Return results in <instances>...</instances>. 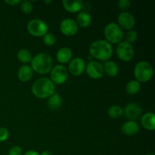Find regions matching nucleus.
Here are the masks:
<instances>
[{
    "label": "nucleus",
    "mask_w": 155,
    "mask_h": 155,
    "mask_svg": "<svg viewBox=\"0 0 155 155\" xmlns=\"http://www.w3.org/2000/svg\"><path fill=\"white\" fill-rule=\"evenodd\" d=\"M89 53L94 58L103 61H107L113 54L111 44L104 39H98L92 42L89 47Z\"/></svg>",
    "instance_id": "f257e3e1"
},
{
    "label": "nucleus",
    "mask_w": 155,
    "mask_h": 155,
    "mask_svg": "<svg viewBox=\"0 0 155 155\" xmlns=\"http://www.w3.org/2000/svg\"><path fill=\"white\" fill-rule=\"evenodd\" d=\"M31 91L35 97L44 99L49 98L54 93L55 86L50 79L41 77L33 83L31 87Z\"/></svg>",
    "instance_id": "f03ea898"
},
{
    "label": "nucleus",
    "mask_w": 155,
    "mask_h": 155,
    "mask_svg": "<svg viewBox=\"0 0 155 155\" xmlns=\"http://www.w3.org/2000/svg\"><path fill=\"white\" fill-rule=\"evenodd\" d=\"M31 68L39 74H47L53 68L52 58L47 53H39L32 58Z\"/></svg>",
    "instance_id": "7ed1b4c3"
},
{
    "label": "nucleus",
    "mask_w": 155,
    "mask_h": 155,
    "mask_svg": "<svg viewBox=\"0 0 155 155\" xmlns=\"http://www.w3.org/2000/svg\"><path fill=\"white\" fill-rule=\"evenodd\" d=\"M154 70L151 64L147 61H139L135 66L134 76L139 83H147L151 80Z\"/></svg>",
    "instance_id": "20e7f679"
},
{
    "label": "nucleus",
    "mask_w": 155,
    "mask_h": 155,
    "mask_svg": "<svg viewBox=\"0 0 155 155\" xmlns=\"http://www.w3.org/2000/svg\"><path fill=\"white\" fill-rule=\"evenodd\" d=\"M106 41L110 44H119L124 39V31L116 23H109L104 29Z\"/></svg>",
    "instance_id": "39448f33"
},
{
    "label": "nucleus",
    "mask_w": 155,
    "mask_h": 155,
    "mask_svg": "<svg viewBox=\"0 0 155 155\" xmlns=\"http://www.w3.org/2000/svg\"><path fill=\"white\" fill-rule=\"evenodd\" d=\"M27 31L30 35L36 37L44 36L48 33V27L46 23L39 19L31 20L27 26Z\"/></svg>",
    "instance_id": "423d86ee"
},
{
    "label": "nucleus",
    "mask_w": 155,
    "mask_h": 155,
    "mask_svg": "<svg viewBox=\"0 0 155 155\" xmlns=\"http://www.w3.org/2000/svg\"><path fill=\"white\" fill-rule=\"evenodd\" d=\"M116 54L120 61L124 62H129L134 57V48L131 44L128 43L126 41H122L117 44Z\"/></svg>",
    "instance_id": "0eeeda50"
},
{
    "label": "nucleus",
    "mask_w": 155,
    "mask_h": 155,
    "mask_svg": "<svg viewBox=\"0 0 155 155\" xmlns=\"http://www.w3.org/2000/svg\"><path fill=\"white\" fill-rule=\"evenodd\" d=\"M68 77H69V72L68 68L62 64L53 67L51 71H50V77H51L50 80L54 84H63L68 80Z\"/></svg>",
    "instance_id": "6e6552de"
},
{
    "label": "nucleus",
    "mask_w": 155,
    "mask_h": 155,
    "mask_svg": "<svg viewBox=\"0 0 155 155\" xmlns=\"http://www.w3.org/2000/svg\"><path fill=\"white\" fill-rule=\"evenodd\" d=\"M86 74L93 80H98L104 76V68L100 62L96 61H91L86 65Z\"/></svg>",
    "instance_id": "1a4fd4ad"
},
{
    "label": "nucleus",
    "mask_w": 155,
    "mask_h": 155,
    "mask_svg": "<svg viewBox=\"0 0 155 155\" xmlns=\"http://www.w3.org/2000/svg\"><path fill=\"white\" fill-rule=\"evenodd\" d=\"M118 26L121 29L126 30H133L136 25V19L131 13L127 12H123L119 15L117 18Z\"/></svg>",
    "instance_id": "9d476101"
},
{
    "label": "nucleus",
    "mask_w": 155,
    "mask_h": 155,
    "mask_svg": "<svg viewBox=\"0 0 155 155\" xmlns=\"http://www.w3.org/2000/svg\"><path fill=\"white\" fill-rule=\"evenodd\" d=\"M124 114L127 119L131 121H136L142 117V108L137 103H130L124 109Z\"/></svg>",
    "instance_id": "9b49d317"
},
{
    "label": "nucleus",
    "mask_w": 155,
    "mask_h": 155,
    "mask_svg": "<svg viewBox=\"0 0 155 155\" xmlns=\"http://www.w3.org/2000/svg\"><path fill=\"white\" fill-rule=\"evenodd\" d=\"M78 27L76 21L71 18H65L60 24L61 32L67 36H73L77 34Z\"/></svg>",
    "instance_id": "f8f14e48"
},
{
    "label": "nucleus",
    "mask_w": 155,
    "mask_h": 155,
    "mask_svg": "<svg viewBox=\"0 0 155 155\" xmlns=\"http://www.w3.org/2000/svg\"><path fill=\"white\" fill-rule=\"evenodd\" d=\"M86 70V63L81 58H76L71 61L68 71L69 74L74 77H79L82 75Z\"/></svg>",
    "instance_id": "ddd939ff"
},
{
    "label": "nucleus",
    "mask_w": 155,
    "mask_h": 155,
    "mask_svg": "<svg viewBox=\"0 0 155 155\" xmlns=\"http://www.w3.org/2000/svg\"><path fill=\"white\" fill-rule=\"evenodd\" d=\"M139 130L140 127L136 121H127L121 126V131L127 136H135L139 133Z\"/></svg>",
    "instance_id": "4468645a"
},
{
    "label": "nucleus",
    "mask_w": 155,
    "mask_h": 155,
    "mask_svg": "<svg viewBox=\"0 0 155 155\" xmlns=\"http://www.w3.org/2000/svg\"><path fill=\"white\" fill-rule=\"evenodd\" d=\"M62 5H63L64 8L70 13L80 12L83 7V2L81 0H75V1L63 0Z\"/></svg>",
    "instance_id": "2eb2a0df"
},
{
    "label": "nucleus",
    "mask_w": 155,
    "mask_h": 155,
    "mask_svg": "<svg viewBox=\"0 0 155 155\" xmlns=\"http://www.w3.org/2000/svg\"><path fill=\"white\" fill-rule=\"evenodd\" d=\"M141 124L147 130H155V115L153 112H148L141 117Z\"/></svg>",
    "instance_id": "dca6fc26"
},
{
    "label": "nucleus",
    "mask_w": 155,
    "mask_h": 155,
    "mask_svg": "<svg viewBox=\"0 0 155 155\" xmlns=\"http://www.w3.org/2000/svg\"><path fill=\"white\" fill-rule=\"evenodd\" d=\"M72 50L69 47H62L56 54V58L58 61L61 64H67L71 61L72 59Z\"/></svg>",
    "instance_id": "f3484780"
},
{
    "label": "nucleus",
    "mask_w": 155,
    "mask_h": 155,
    "mask_svg": "<svg viewBox=\"0 0 155 155\" xmlns=\"http://www.w3.org/2000/svg\"><path fill=\"white\" fill-rule=\"evenodd\" d=\"M18 79L22 82H28L33 76V71L29 65H24L21 67L18 72Z\"/></svg>",
    "instance_id": "a211bd4d"
},
{
    "label": "nucleus",
    "mask_w": 155,
    "mask_h": 155,
    "mask_svg": "<svg viewBox=\"0 0 155 155\" xmlns=\"http://www.w3.org/2000/svg\"><path fill=\"white\" fill-rule=\"evenodd\" d=\"M103 68H104V74L110 77H115L119 73V67L114 61H107L104 62Z\"/></svg>",
    "instance_id": "6ab92c4d"
},
{
    "label": "nucleus",
    "mask_w": 155,
    "mask_h": 155,
    "mask_svg": "<svg viewBox=\"0 0 155 155\" xmlns=\"http://www.w3.org/2000/svg\"><path fill=\"white\" fill-rule=\"evenodd\" d=\"M76 22L78 27L86 28L89 27L92 23V18L91 15L86 12H80L77 15Z\"/></svg>",
    "instance_id": "aec40b11"
},
{
    "label": "nucleus",
    "mask_w": 155,
    "mask_h": 155,
    "mask_svg": "<svg viewBox=\"0 0 155 155\" xmlns=\"http://www.w3.org/2000/svg\"><path fill=\"white\" fill-rule=\"evenodd\" d=\"M62 104V98L59 94L54 93L48 99V107L51 110H57Z\"/></svg>",
    "instance_id": "412c9836"
},
{
    "label": "nucleus",
    "mask_w": 155,
    "mask_h": 155,
    "mask_svg": "<svg viewBox=\"0 0 155 155\" xmlns=\"http://www.w3.org/2000/svg\"><path fill=\"white\" fill-rule=\"evenodd\" d=\"M141 85L136 80L129 81L126 85V92L129 95H136L140 91Z\"/></svg>",
    "instance_id": "4be33fe9"
},
{
    "label": "nucleus",
    "mask_w": 155,
    "mask_h": 155,
    "mask_svg": "<svg viewBox=\"0 0 155 155\" xmlns=\"http://www.w3.org/2000/svg\"><path fill=\"white\" fill-rule=\"evenodd\" d=\"M107 114L112 119H118L124 115V108L119 105H112L109 107Z\"/></svg>",
    "instance_id": "5701e85b"
},
{
    "label": "nucleus",
    "mask_w": 155,
    "mask_h": 155,
    "mask_svg": "<svg viewBox=\"0 0 155 155\" xmlns=\"http://www.w3.org/2000/svg\"><path fill=\"white\" fill-rule=\"evenodd\" d=\"M17 58L18 60L20 62L24 64H28L31 61L32 58V54L30 53V51L27 49H21L17 54Z\"/></svg>",
    "instance_id": "b1692460"
},
{
    "label": "nucleus",
    "mask_w": 155,
    "mask_h": 155,
    "mask_svg": "<svg viewBox=\"0 0 155 155\" xmlns=\"http://www.w3.org/2000/svg\"><path fill=\"white\" fill-rule=\"evenodd\" d=\"M20 4H21L20 8H21V10L22 11L23 13L29 15L33 12V6L31 2L28 1V0H24V1L21 2Z\"/></svg>",
    "instance_id": "393cba45"
},
{
    "label": "nucleus",
    "mask_w": 155,
    "mask_h": 155,
    "mask_svg": "<svg viewBox=\"0 0 155 155\" xmlns=\"http://www.w3.org/2000/svg\"><path fill=\"white\" fill-rule=\"evenodd\" d=\"M56 38L52 33H46L43 36V43L47 46H52L55 44Z\"/></svg>",
    "instance_id": "a878e982"
},
{
    "label": "nucleus",
    "mask_w": 155,
    "mask_h": 155,
    "mask_svg": "<svg viewBox=\"0 0 155 155\" xmlns=\"http://www.w3.org/2000/svg\"><path fill=\"white\" fill-rule=\"evenodd\" d=\"M138 39V33L136 30H129L126 34V42L131 44L134 43Z\"/></svg>",
    "instance_id": "bb28decb"
},
{
    "label": "nucleus",
    "mask_w": 155,
    "mask_h": 155,
    "mask_svg": "<svg viewBox=\"0 0 155 155\" xmlns=\"http://www.w3.org/2000/svg\"><path fill=\"white\" fill-rule=\"evenodd\" d=\"M131 2L129 0H120L117 2L118 8L120 9L123 12H126L130 7Z\"/></svg>",
    "instance_id": "cd10ccee"
},
{
    "label": "nucleus",
    "mask_w": 155,
    "mask_h": 155,
    "mask_svg": "<svg viewBox=\"0 0 155 155\" xmlns=\"http://www.w3.org/2000/svg\"><path fill=\"white\" fill-rule=\"evenodd\" d=\"M9 137V131L5 127H0V142H5Z\"/></svg>",
    "instance_id": "c85d7f7f"
},
{
    "label": "nucleus",
    "mask_w": 155,
    "mask_h": 155,
    "mask_svg": "<svg viewBox=\"0 0 155 155\" xmlns=\"http://www.w3.org/2000/svg\"><path fill=\"white\" fill-rule=\"evenodd\" d=\"M23 150L19 145L12 147L8 151V155H22Z\"/></svg>",
    "instance_id": "c756f323"
},
{
    "label": "nucleus",
    "mask_w": 155,
    "mask_h": 155,
    "mask_svg": "<svg viewBox=\"0 0 155 155\" xmlns=\"http://www.w3.org/2000/svg\"><path fill=\"white\" fill-rule=\"evenodd\" d=\"M5 2L6 3V4H8V5H11V6H14V5H18L20 4V3L21 2V1H20V0H6V1H5Z\"/></svg>",
    "instance_id": "7c9ffc66"
},
{
    "label": "nucleus",
    "mask_w": 155,
    "mask_h": 155,
    "mask_svg": "<svg viewBox=\"0 0 155 155\" xmlns=\"http://www.w3.org/2000/svg\"><path fill=\"white\" fill-rule=\"evenodd\" d=\"M24 155H40L39 153H38L37 151H33V150H30V151H27Z\"/></svg>",
    "instance_id": "2f4dec72"
},
{
    "label": "nucleus",
    "mask_w": 155,
    "mask_h": 155,
    "mask_svg": "<svg viewBox=\"0 0 155 155\" xmlns=\"http://www.w3.org/2000/svg\"><path fill=\"white\" fill-rule=\"evenodd\" d=\"M40 155H53L52 153L49 151H43L41 153Z\"/></svg>",
    "instance_id": "473e14b6"
},
{
    "label": "nucleus",
    "mask_w": 155,
    "mask_h": 155,
    "mask_svg": "<svg viewBox=\"0 0 155 155\" xmlns=\"http://www.w3.org/2000/svg\"><path fill=\"white\" fill-rule=\"evenodd\" d=\"M51 1H45L44 2V3H45V4H49V3H51Z\"/></svg>",
    "instance_id": "72a5a7b5"
},
{
    "label": "nucleus",
    "mask_w": 155,
    "mask_h": 155,
    "mask_svg": "<svg viewBox=\"0 0 155 155\" xmlns=\"http://www.w3.org/2000/svg\"><path fill=\"white\" fill-rule=\"evenodd\" d=\"M145 155H154V154H145Z\"/></svg>",
    "instance_id": "f704fd0d"
}]
</instances>
